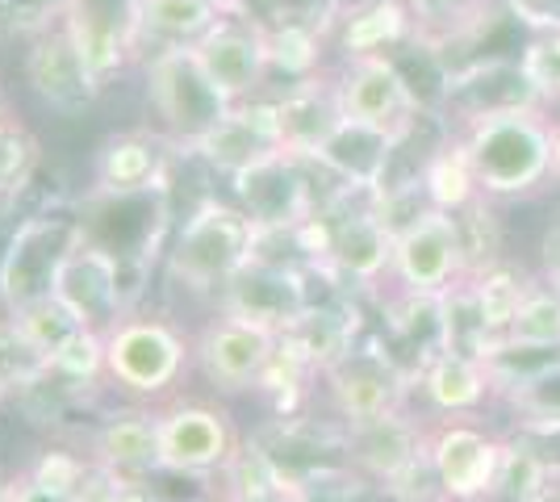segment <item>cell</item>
<instances>
[{"instance_id":"6da1fadb","label":"cell","mask_w":560,"mask_h":502,"mask_svg":"<svg viewBox=\"0 0 560 502\" xmlns=\"http://www.w3.org/2000/svg\"><path fill=\"white\" fill-rule=\"evenodd\" d=\"M192 369V339L164 314L130 311L105 331V382L130 402H172Z\"/></svg>"},{"instance_id":"7a4b0ae2","label":"cell","mask_w":560,"mask_h":502,"mask_svg":"<svg viewBox=\"0 0 560 502\" xmlns=\"http://www.w3.org/2000/svg\"><path fill=\"white\" fill-rule=\"evenodd\" d=\"M468 151L477 185L486 197H527L552 176V121L536 114H498L452 130Z\"/></svg>"},{"instance_id":"3957f363","label":"cell","mask_w":560,"mask_h":502,"mask_svg":"<svg viewBox=\"0 0 560 502\" xmlns=\"http://www.w3.org/2000/svg\"><path fill=\"white\" fill-rule=\"evenodd\" d=\"M256 218L238 201H201L172 240V281H180L192 293H222L256 256Z\"/></svg>"},{"instance_id":"277c9868","label":"cell","mask_w":560,"mask_h":502,"mask_svg":"<svg viewBox=\"0 0 560 502\" xmlns=\"http://www.w3.org/2000/svg\"><path fill=\"white\" fill-rule=\"evenodd\" d=\"M147 109L176 147H192L234 109V101L210 80L192 47L151 50L147 59Z\"/></svg>"},{"instance_id":"5b68a950","label":"cell","mask_w":560,"mask_h":502,"mask_svg":"<svg viewBox=\"0 0 560 502\" xmlns=\"http://www.w3.org/2000/svg\"><path fill=\"white\" fill-rule=\"evenodd\" d=\"M89 240L84 218L50 210V214H30L22 218V226L13 231L9 252L0 260V302L4 314H18L34 302H43L55 293L59 268L68 264V256Z\"/></svg>"},{"instance_id":"8992f818","label":"cell","mask_w":560,"mask_h":502,"mask_svg":"<svg viewBox=\"0 0 560 502\" xmlns=\"http://www.w3.org/2000/svg\"><path fill=\"white\" fill-rule=\"evenodd\" d=\"M243 453V435L226 407L172 398L160 407V465L180 478H222Z\"/></svg>"},{"instance_id":"52a82bcc","label":"cell","mask_w":560,"mask_h":502,"mask_svg":"<svg viewBox=\"0 0 560 502\" xmlns=\"http://www.w3.org/2000/svg\"><path fill=\"white\" fill-rule=\"evenodd\" d=\"M330 410L339 423H364L389 410H406V398L415 389V373L394 357L385 339H355V348L323 373Z\"/></svg>"},{"instance_id":"ba28073f","label":"cell","mask_w":560,"mask_h":502,"mask_svg":"<svg viewBox=\"0 0 560 502\" xmlns=\"http://www.w3.org/2000/svg\"><path fill=\"white\" fill-rule=\"evenodd\" d=\"M536 109H548V105L518 55H477L447 68L440 114L452 130H465L472 121L498 118V114H536Z\"/></svg>"},{"instance_id":"9c48e42d","label":"cell","mask_w":560,"mask_h":502,"mask_svg":"<svg viewBox=\"0 0 560 502\" xmlns=\"http://www.w3.org/2000/svg\"><path fill=\"white\" fill-rule=\"evenodd\" d=\"M280 335L234 318V314L218 311L192 335V369L222 394H243V389H259L272 360H277Z\"/></svg>"},{"instance_id":"30bf717a","label":"cell","mask_w":560,"mask_h":502,"mask_svg":"<svg viewBox=\"0 0 560 502\" xmlns=\"http://www.w3.org/2000/svg\"><path fill=\"white\" fill-rule=\"evenodd\" d=\"M323 218L330 231L327 268H335L351 289H376L385 277H394V231L376 214L373 192H343Z\"/></svg>"},{"instance_id":"8fae6325","label":"cell","mask_w":560,"mask_h":502,"mask_svg":"<svg viewBox=\"0 0 560 502\" xmlns=\"http://www.w3.org/2000/svg\"><path fill=\"white\" fill-rule=\"evenodd\" d=\"M126 268L130 260L109 252L105 243L84 240L59 268L55 297L68 306L89 331H109L117 318H126L135 306L139 289L126 285Z\"/></svg>"},{"instance_id":"7c38bea8","label":"cell","mask_w":560,"mask_h":502,"mask_svg":"<svg viewBox=\"0 0 560 502\" xmlns=\"http://www.w3.org/2000/svg\"><path fill=\"white\" fill-rule=\"evenodd\" d=\"M59 22L101 84L142 55V0H68Z\"/></svg>"},{"instance_id":"4fadbf2b","label":"cell","mask_w":560,"mask_h":502,"mask_svg":"<svg viewBox=\"0 0 560 502\" xmlns=\"http://www.w3.org/2000/svg\"><path fill=\"white\" fill-rule=\"evenodd\" d=\"M397 293L410 297H440L456 281H465V252H460V231L456 218L444 210L427 214L406 226L394 240V277Z\"/></svg>"},{"instance_id":"5bb4252c","label":"cell","mask_w":560,"mask_h":502,"mask_svg":"<svg viewBox=\"0 0 560 502\" xmlns=\"http://www.w3.org/2000/svg\"><path fill=\"white\" fill-rule=\"evenodd\" d=\"M427 453L435 465V478L444 490V502L490 499L506 440L490 435L468 419H444L440 428H427Z\"/></svg>"},{"instance_id":"9a60e30c","label":"cell","mask_w":560,"mask_h":502,"mask_svg":"<svg viewBox=\"0 0 560 502\" xmlns=\"http://www.w3.org/2000/svg\"><path fill=\"white\" fill-rule=\"evenodd\" d=\"M25 84L59 118H80L84 109H93L105 89L93 75V68L84 63V55L75 50L63 22L34 34V43L25 50Z\"/></svg>"},{"instance_id":"2e32d148","label":"cell","mask_w":560,"mask_h":502,"mask_svg":"<svg viewBox=\"0 0 560 502\" xmlns=\"http://www.w3.org/2000/svg\"><path fill=\"white\" fill-rule=\"evenodd\" d=\"M339 105L343 118L364 121V126H381L401 135L410 121L422 114L419 96L410 93V84L401 80L389 55H360V59H343L339 72Z\"/></svg>"},{"instance_id":"e0dca14e","label":"cell","mask_w":560,"mask_h":502,"mask_svg":"<svg viewBox=\"0 0 560 502\" xmlns=\"http://www.w3.org/2000/svg\"><path fill=\"white\" fill-rule=\"evenodd\" d=\"M192 50H197V59L210 72L213 84L231 96L234 105L238 101H256L268 72H272L268 34L243 9H226V17L213 25Z\"/></svg>"},{"instance_id":"ac0fdd59","label":"cell","mask_w":560,"mask_h":502,"mask_svg":"<svg viewBox=\"0 0 560 502\" xmlns=\"http://www.w3.org/2000/svg\"><path fill=\"white\" fill-rule=\"evenodd\" d=\"M222 311L284 335L310 311V268H280L252 260L222 289Z\"/></svg>"},{"instance_id":"d6986e66","label":"cell","mask_w":560,"mask_h":502,"mask_svg":"<svg viewBox=\"0 0 560 502\" xmlns=\"http://www.w3.org/2000/svg\"><path fill=\"white\" fill-rule=\"evenodd\" d=\"M213 172L222 176H243L256 164L272 160L284 151L277 121V101L272 96H256V101H238L226 118L213 126L201 143L192 147Z\"/></svg>"},{"instance_id":"ffe728a7","label":"cell","mask_w":560,"mask_h":502,"mask_svg":"<svg viewBox=\"0 0 560 502\" xmlns=\"http://www.w3.org/2000/svg\"><path fill=\"white\" fill-rule=\"evenodd\" d=\"M427 453V428L406 410H389L364 423H343V456L385 494L419 456Z\"/></svg>"},{"instance_id":"44dd1931","label":"cell","mask_w":560,"mask_h":502,"mask_svg":"<svg viewBox=\"0 0 560 502\" xmlns=\"http://www.w3.org/2000/svg\"><path fill=\"white\" fill-rule=\"evenodd\" d=\"M93 460L101 474L117 481H147L160 474V410L126 407L105 415V423L93 435Z\"/></svg>"},{"instance_id":"7402d4cb","label":"cell","mask_w":560,"mask_h":502,"mask_svg":"<svg viewBox=\"0 0 560 502\" xmlns=\"http://www.w3.org/2000/svg\"><path fill=\"white\" fill-rule=\"evenodd\" d=\"M167 135H147V130H126L105 139L96 151L93 192L96 197H147L160 189L167 167Z\"/></svg>"},{"instance_id":"603a6c76","label":"cell","mask_w":560,"mask_h":502,"mask_svg":"<svg viewBox=\"0 0 560 502\" xmlns=\"http://www.w3.org/2000/svg\"><path fill=\"white\" fill-rule=\"evenodd\" d=\"M277 101V121H280V139L284 151L314 160V151L327 143L330 135L339 130L343 121V105H339V84L335 75H305L293 80Z\"/></svg>"},{"instance_id":"cb8c5ba5","label":"cell","mask_w":560,"mask_h":502,"mask_svg":"<svg viewBox=\"0 0 560 502\" xmlns=\"http://www.w3.org/2000/svg\"><path fill=\"white\" fill-rule=\"evenodd\" d=\"M394 147H397L394 130H381V126H364V121L343 118L339 130L314 151V164L327 167L343 189L376 192L385 185V176H389Z\"/></svg>"},{"instance_id":"d4e9b609","label":"cell","mask_w":560,"mask_h":502,"mask_svg":"<svg viewBox=\"0 0 560 502\" xmlns=\"http://www.w3.org/2000/svg\"><path fill=\"white\" fill-rule=\"evenodd\" d=\"M415 385L422 389L427 407L435 410V415H456V419L481 410L498 394L490 364L460 357V352H435L419 369V382Z\"/></svg>"},{"instance_id":"484cf974","label":"cell","mask_w":560,"mask_h":502,"mask_svg":"<svg viewBox=\"0 0 560 502\" xmlns=\"http://www.w3.org/2000/svg\"><path fill=\"white\" fill-rule=\"evenodd\" d=\"M493 385H498L493 398L506 402L514 428L527 435H560V357L498 377Z\"/></svg>"},{"instance_id":"4316f807","label":"cell","mask_w":560,"mask_h":502,"mask_svg":"<svg viewBox=\"0 0 560 502\" xmlns=\"http://www.w3.org/2000/svg\"><path fill=\"white\" fill-rule=\"evenodd\" d=\"M335 38L343 59H360V55H389L401 47L406 38H415V17L406 9V0H373L339 13Z\"/></svg>"},{"instance_id":"83f0119b","label":"cell","mask_w":560,"mask_h":502,"mask_svg":"<svg viewBox=\"0 0 560 502\" xmlns=\"http://www.w3.org/2000/svg\"><path fill=\"white\" fill-rule=\"evenodd\" d=\"M222 17L226 9L210 0H142V50L197 47Z\"/></svg>"},{"instance_id":"f1b7e54d","label":"cell","mask_w":560,"mask_h":502,"mask_svg":"<svg viewBox=\"0 0 560 502\" xmlns=\"http://www.w3.org/2000/svg\"><path fill=\"white\" fill-rule=\"evenodd\" d=\"M96 474L93 460H80L68 453H47L34 469H25L9 486V502H89Z\"/></svg>"},{"instance_id":"f546056e","label":"cell","mask_w":560,"mask_h":502,"mask_svg":"<svg viewBox=\"0 0 560 502\" xmlns=\"http://www.w3.org/2000/svg\"><path fill=\"white\" fill-rule=\"evenodd\" d=\"M465 281H468V289H472V297H477V311L486 318V327H490V331L502 339V348H506V331H511L514 314L527 302V293L536 289V281H532L523 268H514L511 260L498 264V268H486V272H477V277H465Z\"/></svg>"},{"instance_id":"4dcf8cb0","label":"cell","mask_w":560,"mask_h":502,"mask_svg":"<svg viewBox=\"0 0 560 502\" xmlns=\"http://www.w3.org/2000/svg\"><path fill=\"white\" fill-rule=\"evenodd\" d=\"M222 478L231 481L226 494L234 502H298V481L289 478L259 444H252V448L243 444V453L234 456V465Z\"/></svg>"},{"instance_id":"1f68e13d","label":"cell","mask_w":560,"mask_h":502,"mask_svg":"<svg viewBox=\"0 0 560 502\" xmlns=\"http://www.w3.org/2000/svg\"><path fill=\"white\" fill-rule=\"evenodd\" d=\"M422 189H427V197H431V206L444 210V214H456V210H465V206H472V201L481 197L477 172H472V164H468V151L460 147L456 135H452V139L440 147V155L427 164V172H422Z\"/></svg>"},{"instance_id":"d6a6232c","label":"cell","mask_w":560,"mask_h":502,"mask_svg":"<svg viewBox=\"0 0 560 502\" xmlns=\"http://www.w3.org/2000/svg\"><path fill=\"white\" fill-rule=\"evenodd\" d=\"M456 231H460V252H465V277H477L486 268H498L506 264L502 247H506V235H502V218L493 210V197H477L472 206L456 210Z\"/></svg>"},{"instance_id":"836d02e7","label":"cell","mask_w":560,"mask_h":502,"mask_svg":"<svg viewBox=\"0 0 560 502\" xmlns=\"http://www.w3.org/2000/svg\"><path fill=\"white\" fill-rule=\"evenodd\" d=\"M506 348H514V352H560V293L536 281V289L527 293V302L514 314Z\"/></svg>"},{"instance_id":"e575fe53","label":"cell","mask_w":560,"mask_h":502,"mask_svg":"<svg viewBox=\"0 0 560 502\" xmlns=\"http://www.w3.org/2000/svg\"><path fill=\"white\" fill-rule=\"evenodd\" d=\"M50 377V360L25 339L13 314L0 318V394L13 389H34Z\"/></svg>"},{"instance_id":"d590c367","label":"cell","mask_w":560,"mask_h":502,"mask_svg":"<svg viewBox=\"0 0 560 502\" xmlns=\"http://www.w3.org/2000/svg\"><path fill=\"white\" fill-rule=\"evenodd\" d=\"M323 47H327V34L318 30H302V25L268 30V59H272V72H280L284 80L318 75Z\"/></svg>"},{"instance_id":"8d00e7d4","label":"cell","mask_w":560,"mask_h":502,"mask_svg":"<svg viewBox=\"0 0 560 502\" xmlns=\"http://www.w3.org/2000/svg\"><path fill=\"white\" fill-rule=\"evenodd\" d=\"M13 318H18V327L25 331V339H30V343H34L47 360L68 343L71 335L84 331V323H80V318H75V314H71L55 293L43 297V302H34V306H25V311H18Z\"/></svg>"},{"instance_id":"74e56055","label":"cell","mask_w":560,"mask_h":502,"mask_svg":"<svg viewBox=\"0 0 560 502\" xmlns=\"http://www.w3.org/2000/svg\"><path fill=\"white\" fill-rule=\"evenodd\" d=\"M34 164H38V143L25 135L22 126L4 121L0 126V201H13L25 189Z\"/></svg>"},{"instance_id":"f35d334b","label":"cell","mask_w":560,"mask_h":502,"mask_svg":"<svg viewBox=\"0 0 560 502\" xmlns=\"http://www.w3.org/2000/svg\"><path fill=\"white\" fill-rule=\"evenodd\" d=\"M518 59H523L532 84L544 96V105H560V30H552V34H532L523 43V50H518Z\"/></svg>"},{"instance_id":"ab89813d","label":"cell","mask_w":560,"mask_h":502,"mask_svg":"<svg viewBox=\"0 0 560 502\" xmlns=\"http://www.w3.org/2000/svg\"><path fill=\"white\" fill-rule=\"evenodd\" d=\"M506 17L532 34H552L560 30V0H502Z\"/></svg>"},{"instance_id":"60d3db41","label":"cell","mask_w":560,"mask_h":502,"mask_svg":"<svg viewBox=\"0 0 560 502\" xmlns=\"http://www.w3.org/2000/svg\"><path fill=\"white\" fill-rule=\"evenodd\" d=\"M539 281L552 289V293H560V218L548 226V235H544V243H539Z\"/></svg>"},{"instance_id":"b9f144b4","label":"cell","mask_w":560,"mask_h":502,"mask_svg":"<svg viewBox=\"0 0 560 502\" xmlns=\"http://www.w3.org/2000/svg\"><path fill=\"white\" fill-rule=\"evenodd\" d=\"M552 180H560V121H552Z\"/></svg>"},{"instance_id":"7bdbcfd3","label":"cell","mask_w":560,"mask_h":502,"mask_svg":"<svg viewBox=\"0 0 560 502\" xmlns=\"http://www.w3.org/2000/svg\"><path fill=\"white\" fill-rule=\"evenodd\" d=\"M9 486H13V478H4V474H0V502H9Z\"/></svg>"},{"instance_id":"ee69618b","label":"cell","mask_w":560,"mask_h":502,"mask_svg":"<svg viewBox=\"0 0 560 502\" xmlns=\"http://www.w3.org/2000/svg\"><path fill=\"white\" fill-rule=\"evenodd\" d=\"M210 4H222V9H238V0H210Z\"/></svg>"},{"instance_id":"f6af8a7d","label":"cell","mask_w":560,"mask_h":502,"mask_svg":"<svg viewBox=\"0 0 560 502\" xmlns=\"http://www.w3.org/2000/svg\"><path fill=\"white\" fill-rule=\"evenodd\" d=\"M206 502H234L231 494H213V499H206Z\"/></svg>"},{"instance_id":"bcb514c9","label":"cell","mask_w":560,"mask_h":502,"mask_svg":"<svg viewBox=\"0 0 560 502\" xmlns=\"http://www.w3.org/2000/svg\"><path fill=\"white\" fill-rule=\"evenodd\" d=\"M460 502H498V499H460Z\"/></svg>"},{"instance_id":"7dc6e473","label":"cell","mask_w":560,"mask_h":502,"mask_svg":"<svg viewBox=\"0 0 560 502\" xmlns=\"http://www.w3.org/2000/svg\"><path fill=\"white\" fill-rule=\"evenodd\" d=\"M335 4H339V13H343V0H335Z\"/></svg>"},{"instance_id":"c3c4849f","label":"cell","mask_w":560,"mask_h":502,"mask_svg":"<svg viewBox=\"0 0 560 502\" xmlns=\"http://www.w3.org/2000/svg\"><path fill=\"white\" fill-rule=\"evenodd\" d=\"M389 502H406V499H389Z\"/></svg>"},{"instance_id":"681fc988","label":"cell","mask_w":560,"mask_h":502,"mask_svg":"<svg viewBox=\"0 0 560 502\" xmlns=\"http://www.w3.org/2000/svg\"><path fill=\"white\" fill-rule=\"evenodd\" d=\"M0 398H4V394H0Z\"/></svg>"},{"instance_id":"f907efd6","label":"cell","mask_w":560,"mask_h":502,"mask_svg":"<svg viewBox=\"0 0 560 502\" xmlns=\"http://www.w3.org/2000/svg\"><path fill=\"white\" fill-rule=\"evenodd\" d=\"M557 218H560V214H557Z\"/></svg>"}]
</instances>
